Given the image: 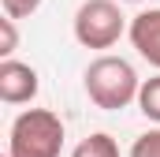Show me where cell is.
Instances as JSON below:
<instances>
[{"mask_svg": "<svg viewBox=\"0 0 160 157\" xmlns=\"http://www.w3.org/2000/svg\"><path fill=\"white\" fill-rule=\"evenodd\" d=\"M86 94H89V101L97 105V109H104V112H119L127 109L130 101H138V90H142V78L134 71V64L130 60H123V56H97L89 68H86Z\"/></svg>", "mask_w": 160, "mask_h": 157, "instance_id": "6da1fadb", "label": "cell"}, {"mask_svg": "<svg viewBox=\"0 0 160 157\" xmlns=\"http://www.w3.org/2000/svg\"><path fill=\"white\" fill-rule=\"evenodd\" d=\"M63 150V120L52 109L19 112L8 135V157H60Z\"/></svg>", "mask_w": 160, "mask_h": 157, "instance_id": "7a4b0ae2", "label": "cell"}, {"mask_svg": "<svg viewBox=\"0 0 160 157\" xmlns=\"http://www.w3.org/2000/svg\"><path fill=\"white\" fill-rule=\"evenodd\" d=\"M123 30L130 26L119 11V0H86L75 11V41L82 49H112Z\"/></svg>", "mask_w": 160, "mask_h": 157, "instance_id": "3957f363", "label": "cell"}, {"mask_svg": "<svg viewBox=\"0 0 160 157\" xmlns=\"http://www.w3.org/2000/svg\"><path fill=\"white\" fill-rule=\"evenodd\" d=\"M38 71L22 60H0V101L8 105H30L38 97Z\"/></svg>", "mask_w": 160, "mask_h": 157, "instance_id": "277c9868", "label": "cell"}, {"mask_svg": "<svg viewBox=\"0 0 160 157\" xmlns=\"http://www.w3.org/2000/svg\"><path fill=\"white\" fill-rule=\"evenodd\" d=\"M130 45L138 49L142 60H149L160 71V8H149V11H138L130 19Z\"/></svg>", "mask_w": 160, "mask_h": 157, "instance_id": "5b68a950", "label": "cell"}, {"mask_svg": "<svg viewBox=\"0 0 160 157\" xmlns=\"http://www.w3.org/2000/svg\"><path fill=\"white\" fill-rule=\"evenodd\" d=\"M71 157H119V146H116V138H112V135L97 131V135L82 138L78 146L71 150Z\"/></svg>", "mask_w": 160, "mask_h": 157, "instance_id": "8992f818", "label": "cell"}, {"mask_svg": "<svg viewBox=\"0 0 160 157\" xmlns=\"http://www.w3.org/2000/svg\"><path fill=\"white\" fill-rule=\"evenodd\" d=\"M138 109H142V116L160 123V75L145 78L142 82V90H138Z\"/></svg>", "mask_w": 160, "mask_h": 157, "instance_id": "52a82bcc", "label": "cell"}, {"mask_svg": "<svg viewBox=\"0 0 160 157\" xmlns=\"http://www.w3.org/2000/svg\"><path fill=\"white\" fill-rule=\"evenodd\" d=\"M130 157H160V127L138 135L134 146H130Z\"/></svg>", "mask_w": 160, "mask_h": 157, "instance_id": "ba28073f", "label": "cell"}, {"mask_svg": "<svg viewBox=\"0 0 160 157\" xmlns=\"http://www.w3.org/2000/svg\"><path fill=\"white\" fill-rule=\"evenodd\" d=\"M0 4H4V15L8 19H30L41 8V0H0Z\"/></svg>", "mask_w": 160, "mask_h": 157, "instance_id": "9c48e42d", "label": "cell"}, {"mask_svg": "<svg viewBox=\"0 0 160 157\" xmlns=\"http://www.w3.org/2000/svg\"><path fill=\"white\" fill-rule=\"evenodd\" d=\"M0 30H4V41H0V56L4 60H15L11 52H15V45H19V34H15V19H0Z\"/></svg>", "mask_w": 160, "mask_h": 157, "instance_id": "30bf717a", "label": "cell"}, {"mask_svg": "<svg viewBox=\"0 0 160 157\" xmlns=\"http://www.w3.org/2000/svg\"><path fill=\"white\" fill-rule=\"evenodd\" d=\"M119 4H138V0H119Z\"/></svg>", "mask_w": 160, "mask_h": 157, "instance_id": "8fae6325", "label": "cell"}]
</instances>
